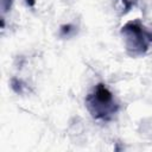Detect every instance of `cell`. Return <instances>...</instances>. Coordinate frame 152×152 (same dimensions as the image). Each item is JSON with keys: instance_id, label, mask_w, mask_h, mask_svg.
<instances>
[{"instance_id": "2", "label": "cell", "mask_w": 152, "mask_h": 152, "mask_svg": "<svg viewBox=\"0 0 152 152\" xmlns=\"http://www.w3.org/2000/svg\"><path fill=\"white\" fill-rule=\"evenodd\" d=\"M121 34L125 40V48L129 56L139 57L146 53L148 48L147 31L139 20H131L121 28Z\"/></svg>"}, {"instance_id": "1", "label": "cell", "mask_w": 152, "mask_h": 152, "mask_svg": "<svg viewBox=\"0 0 152 152\" xmlns=\"http://www.w3.org/2000/svg\"><path fill=\"white\" fill-rule=\"evenodd\" d=\"M86 106L91 116L97 120H110L119 109L112 91L103 83L96 84L94 90L87 95Z\"/></svg>"}, {"instance_id": "7", "label": "cell", "mask_w": 152, "mask_h": 152, "mask_svg": "<svg viewBox=\"0 0 152 152\" xmlns=\"http://www.w3.org/2000/svg\"><path fill=\"white\" fill-rule=\"evenodd\" d=\"M147 37H148V42H152V32L147 31Z\"/></svg>"}, {"instance_id": "6", "label": "cell", "mask_w": 152, "mask_h": 152, "mask_svg": "<svg viewBox=\"0 0 152 152\" xmlns=\"http://www.w3.org/2000/svg\"><path fill=\"white\" fill-rule=\"evenodd\" d=\"M71 28H72V25H63L62 28H61V33H62V36L68 34V33L70 32Z\"/></svg>"}, {"instance_id": "5", "label": "cell", "mask_w": 152, "mask_h": 152, "mask_svg": "<svg viewBox=\"0 0 152 152\" xmlns=\"http://www.w3.org/2000/svg\"><path fill=\"white\" fill-rule=\"evenodd\" d=\"M1 5H2V11H4V12H7V11L11 8L12 0H2V1H1Z\"/></svg>"}, {"instance_id": "4", "label": "cell", "mask_w": 152, "mask_h": 152, "mask_svg": "<svg viewBox=\"0 0 152 152\" xmlns=\"http://www.w3.org/2000/svg\"><path fill=\"white\" fill-rule=\"evenodd\" d=\"M137 2H138V0H122V4L125 6V12H128L131 10V7H133Z\"/></svg>"}, {"instance_id": "3", "label": "cell", "mask_w": 152, "mask_h": 152, "mask_svg": "<svg viewBox=\"0 0 152 152\" xmlns=\"http://www.w3.org/2000/svg\"><path fill=\"white\" fill-rule=\"evenodd\" d=\"M11 87H12V89L15 91V93H18V94H21L23 93V82L21 81H19V80H17V78H12V81H11Z\"/></svg>"}]
</instances>
